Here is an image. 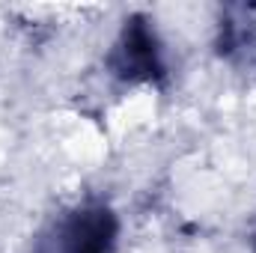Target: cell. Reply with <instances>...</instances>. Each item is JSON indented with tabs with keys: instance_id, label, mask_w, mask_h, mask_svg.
<instances>
[{
	"instance_id": "obj_1",
	"label": "cell",
	"mask_w": 256,
	"mask_h": 253,
	"mask_svg": "<svg viewBox=\"0 0 256 253\" xmlns=\"http://www.w3.org/2000/svg\"><path fill=\"white\" fill-rule=\"evenodd\" d=\"M120 220L102 202H86L66 212L42 232L36 253H116Z\"/></svg>"
},
{
	"instance_id": "obj_2",
	"label": "cell",
	"mask_w": 256,
	"mask_h": 253,
	"mask_svg": "<svg viewBox=\"0 0 256 253\" xmlns=\"http://www.w3.org/2000/svg\"><path fill=\"white\" fill-rule=\"evenodd\" d=\"M108 66L116 78H122L128 84H146V80H161L167 74L164 57H161V45L158 36L149 24V18L143 15H131L108 57Z\"/></svg>"
}]
</instances>
